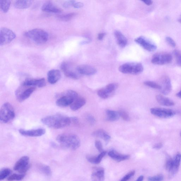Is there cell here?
I'll use <instances>...</instances> for the list:
<instances>
[{"instance_id":"cell-1","label":"cell","mask_w":181,"mask_h":181,"mask_svg":"<svg viewBox=\"0 0 181 181\" xmlns=\"http://www.w3.org/2000/svg\"><path fill=\"white\" fill-rule=\"evenodd\" d=\"M41 122L46 126L56 129L65 128L73 123L72 117L59 114L43 117Z\"/></svg>"},{"instance_id":"cell-2","label":"cell","mask_w":181,"mask_h":181,"mask_svg":"<svg viewBox=\"0 0 181 181\" xmlns=\"http://www.w3.org/2000/svg\"><path fill=\"white\" fill-rule=\"evenodd\" d=\"M56 139L63 147L70 150H76L80 145L79 138L74 134H61L57 136Z\"/></svg>"},{"instance_id":"cell-3","label":"cell","mask_w":181,"mask_h":181,"mask_svg":"<svg viewBox=\"0 0 181 181\" xmlns=\"http://www.w3.org/2000/svg\"><path fill=\"white\" fill-rule=\"evenodd\" d=\"M24 36L38 44L46 43L48 38V33L41 29H34L27 32L24 34Z\"/></svg>"},{"instance_id":"cell-4","label":"cell","mask_w":181,"mask_h":181,"mask_svg":"<svg viewBox=\"0 0 181 181\" xmlns=\"http://www.w3.org/2000/svg\"><path fill=\"white\" fill-rule=\"evenodd\" d=\"M78 97L76 92L72 90H68L60 95L56 101L57 106L61 107L70 106L74 100Z\"/></svg>"},{"instance_id":"cell-5","label":"cell","mask_w":181,"mask_h":181,"mask_svg":"<svg viewBox=\"0 0 181 181\" xmlns=\"http://www.w3.org/2000/svg\"><path fill=\"white\" fill-rule=\"evenodd\" d=\"M15 116L13 106L7 102L2 105L0 112V121L2 123L7 124L11 122Z\"/></svg>"},{"instance_id":"cell-6","label":"cell","mask_w":181,"mask_h":181,"mask_svg":"<svg viewBox=\"0 0 181 181\" xmlns=\"http://www.w3.org/2000/svg\"><path fill=\"white\" fill-rule=\"evenodd\" d=\"M119 70L123 74L136 75L142 72L144 68L141 63H128L120 66Z\"/></svg>"},{"instance_id":"cell-7","label":"cell","mask_w":181,"mask_h":181,"mask_svg":"<svg viewBox=\"0 0 181 181\" xmlns=\"http://www.w3.org/2000/svg\"><path fill=\"white\" fill-rule=\"evenodd\" d=\"M36 89V87L29 86L22 84L15 92L17 100L19 102H23L30 96Z\"/></svg>"},{"instance_id":"cell-8","label":"cell","mask_w":181,"mask_h":181,"mask_svg":"<svg viewBox=\"0 0 181 181\" xmlns=\"http://www.w3.org/2000/svg\"><path fill=\"white\" fill-rule=\"evenodd\" d=\"M30 167L29 158L27 156H23L17 161L14 167V170L19 173L24 174Z\"/></svg>"},{"instance_id":"cell-9","label":"cell","mask_w":181,"mask_h":181,"mask_svg":"<svg viewBox=\"0 0 181 181\" xmlns=\"http://www.w3.org/2000/svg\"><path fill=\"white\" fill-rule=\"evenodd\" d=\"M16 37L15 33L11 29L2 28L0 31V45L7 44L11 42Z\"/></svg>"},{"instance_id":"cell-10","label":"cell","mask_w":181,"mask_h":181,"mask_svg":"<svg viewBox=\"0 0 181 181\" xmlns=\"http://www.w3.org/2000/svg\"><path fill=\"white\" fill-rule=\"evenodd\" d=\"M172 60V56L170 53H157L153 55L151 61L153 64L162 65L170 63Z\"/></svg>"},{"instance_id":"cell-11","label":"cell","mask_w":181,"mask_h":181,"mask_svg":"<svg viewBox=\"0 0 181 181\" xmlns=\"http://www.w3.org/2000/svg\"><path fill=\"white\" fill-rule=\"evenodd\" d=\"M151 113L161 118H169L175 114V112L170 109L154 107L150 109Z\"/></svg>"},{"instance_id":"cell-12","label":"cell","mask_w":181,"mask_h":181,"mask_svg":"<svg viewBox=\"0 0 181 181\" xmlns=\"http://www.w3.org/2000/svg\"><path fill=\"white\" fill-rule=\"evenodd\" d=\"M61 68L67 77L75 80L79 78V73L77 70L75 71L72 66L69 63L66 62L62 63L61 65Z\"/></svg>"},{"instance_id":"cell-13","label":"cell","mask_w":181,"mask_h":181,"mask_svg":"<svg viewBox=\"0 0 181 181\" xmlns=\"http://www.w3.org/2000/svg\"><path fill=\"white\" fill-rule=\"evenodd\" d=\"M135 42L149 52H153L157 48L154 44L143 36H139L135 40Z\"/></svg>"},{"instance_id":"cell-14","label":"cell","mask_w":181,"mask_h":181,"mask_svg":"<svg viewBox=\"0 0 181 181\" xmlns=\"http://www.w3.org/2000/svg\"><path fill=\"white\" fill-rule=\"evenodd\" d=\"M19 133L22 135L30 137H38L43 136L46 133L45 129L38 128L31 130H25L23 129L19 130Z\"/></svg>"},{"instance_id":"cell-15","label":"cell","mask_w":181,"mask_h":181,"mask_svg":"<svg viewBox=\"0 0 181 181\" xmlns=\"http://www.w3.org/2000/svg\"><path fill=\"white\" fill-rule=\"evenodd\" d=\"M161 91L164 95H167L172 90V86L169 77L167 76H163L161 78Z\"/></svg>"},{"instance_id":"cell-16","label":"cell","mask_w":181,"mask_h":181,"mask_svg":"<svg viewBox=\"0 0 181 181\" xmlns=\"http://www.w3.org/2000/svg\"><path fill=\"white\" fill-rule=\"evenodd\" d=\"M77 69L80 74L91 75L97 73L96 68L88 65H80L77 67Z\"/></svg>"},{"instance_id":"cell-17","label":"cell","mask_w":181,"mask_h":181,"mask_svg":"<svg viewBox=\"0 0 181 181\" xmlns=\"http://www.w3.org/2000/svg\"><path fill=\"white\" fill-rule=\"evenodd\" d=\"M61 77V74L59 70L52 69L48 72V81L51 84H54L60 80Z\"/></svg>"},{"instance_id":"cell-18","label":"cell","mask_w":181,"mask_h":181,"mask_svg":"<svg viewBox=\"0 0 181 181\" xmlns=\"http://www.w3.org/2000/svg\"><path fill=\"white\" fill-rule=\"evenodd\" d=\"M23 84L29 86L37 87L40 88L45 87L46 85V82L44 78L27 79L24 81Z\"/></svg>"},{"instance_id":"cell-19","label":"cell","mask_w":181,"mask_h":181,"mask_svg":"<svg viewBox=\"0 0 181 181\" xmlns=\"http://www.w3.org/2000/svg\"><path fill=\"white\" fill-rule=\"evenodd\" d=\"M181 161V154L178 153L173 159V166L172 170L169 173L170 177H173L178 172Z\"/></svg>"},{"instance_id":"cell-20","label":"cell","mask_w":181,"mask_h":181,"mask_svg":"<svg viewBox=\"0 0 181 181\" xmlns=\"http://www.w3.org/2000/svg\"><path fill=\"white\" fill-rule=\"evenodd\" d=\"M41 10L43 11L55 13H61L62 9L54 5L52 2L48 1L46 2L43 6Z\"/></svg>"},{"instance_id":"cell-21","label":"cell","mask_w":181,"mask_h":181,"mask_svg":"<svg viewBox=\"0 0 181 181\" xmlns=\"http://www.w3.org/2000/svg\"><path fill=\"white\" fill-rule=\"evenodd\" d=\"M104 171L102 168H95L91 178L93 181H103L104 179Z\"/></svg>"},{"instance_id":"cell-22","label":"cell","mask_w":181,"mask_h":181,"mask_svg":"<svg viewBox=\"0 0 181 181\" xmlns=\"http://www.w3.org/2000/svg\"><path fill=\"white\" fill-rule=\"evenodd\" d=\"M108 154L112 159L117 162H121V161L128 160L130 157V155L121 154L114 150L110 151Z\"/></svg>"},{"instance_id":"cell-23","label":"cell","mask_w":181,"mask_h":181,"mask_svg":"<svg viewBox=\"0 0 181 181\" xmlns=\"http://www.w3.org/2000/svg\"><path fill=\"white\" fill-rule=\"evenodd\" d=\"M86 104V100L84 98L78 96L70 105V108L73 111H76L81 108Z\"/></svg>"},{"instance_id":"cell-24","label":"cell","mask_w":181,"mask_h":181,"mask_svg":"<svg viewBox=\"0 0 181 181\" xmlns=\"http://www.w3.org/2000/svg\"><path fill=\"white\" fill-rule=\"evenodd\" d=\"M114 35L118 45L121 48L125 47L128 43V40L125 36L118 31H115Z\"/></svg>"},{"instance_id":"cell-25","label":"cell","mask_w":181,"mask_h":181,"mask_svg":"<svg viewBox=\"0 0 181 181\" xmlns=\"http://www.w3.org/2000/svg\"><path fill=\"white\" fill-rule=\"evenodd\" d=\"M34 0H15V6L19 9L28 8L32 4Z\"/></svg>"},{"instance_id":"cell-26","label":"cell","mask_w":181,"mask_h":181,"mask_svg":"<svg viewBox=\"0 0 181 181\" xmlns=\"http://www.w3.org/2000/svg\"><path fill=\"white\" fill-rule=\"evenodd\" d=\"M156 99L158 103L162 106L170 107L174 106L175 104V103L172 100L162 95H157Z\"/></svg>"},{"instance_id":"cell-27","label":"cell","mask_w":181,"mask_h":181,"mask_svg":"<svg viewBox=\"0 0 181 181\" xmlns=\"http://www.w3.org/2000/svg\"><path fill=\"white\" fill-rule=\"evenodd\" d=\"M92 135L96 137L103 139L106 143L108 142L111 138V136L106 131L102 129H99L94 131L92 133Z\"/></svg>"},{"instance_id":"cell-28","label":"cell","mask_w":181,"mask_h":181,"mask_svg":"<svg viewBox=\"0 0 181 181\" xmlns=\"http://www.w3.org/2000/svg\"><path fill=\"white\" fill-rule=\"evenodd\" d=\"M106 151H103L97 156H87L86 159L90 162L98 164L101 162L102 158L106 155Z\"/></svg>"},{"instance_id":"cell-29","label":"cell","mask_w":181,"mask_h":181,"mask_svg":"<svg viewBox=\"0 0 181 181\" xmlns=\"http://www.w3.org/2000/svg\"><path fill=\"white\" fill-rule=\"evenodd\" d=\"M107 120L111 121H115L118 120L120 118V115L119 112L112 111V110H107Z\"/></svg>"},{"instance_id":"cell-30","label":"cell","mask_w":181,"mask_h":181,"mask_svg":"<svg viewBox=\"0 0 181 181\" xmlns=\"http://www.w3.org/2000/svg\"><path fill=\"white\" fill-rule=\"evenodd\" d=\"M37 168L41 173L47 176L52 175V171L49 166L40 163L37 165Z\"/></svg>"},{"instance_id":"cell-31","label":"cell","mask_w":181,"mask_h":181,"mask_svg":"<svg viewBox=\"0 0 181 181\" xmlns=\"http://www.w3.org/2000/svg\"><path fill=\"white\" fill-rule=\"evenodd\" d=\"M11 4L10 0H0V8L4 13H6L8 12Z\"/></svg>"},{"instance_id":"cell-32","label":"cell","mask_w":181,"mask_h":181,"mask_svg":"<svg viewBox=\"0 0 181 181\" xmlns=\"http://www.w3.org/2000/svg\"><path fill=\"white\" fill-rule=\"evenodd\" d=\"M11 173V169L8 168H5L0 171V180L5 179L8 178Z\"/></svg>"},{"instance_id":"cell-33","label":"cell","mask_w":181,"mask_h":181,"mask_svg":"<svg viewBox=\"0 0 181 181\" xmlns=\"http://www.w3.org/2000/svg\"><path fill=\"white\" fill-rule=\"evenodd\" d=\"M76 14L74 13L66 14L58 16L57 18L60 20L64 21H68L72 19L75 16Z\"/></svg>"},{"instance_id":"cell-34","label":"cell","mask_w":181,"mask_h":181,"mask_svg":"<svg viewBox=\"0 0 181 181\" xmlns=\"http://www.w3.org/2000/svg\"><path fill=\"white\" fill-rule=\"evenodd\" d=\"M117 86H118L117 84L114 83H112L107 85L104 88L106 92L111 96L112 93L116 90Z\"/></svg>"},{"instance_id":"cell-35","label":"cell","mask_w":181,"mask_h":181,"mask_svg":"<svg viewBox=\"0 0 181 181\" xmlns=\"http://www.w3.org/2000/svg\"><path fill=\"white\" fill-rule=\"evenodd\" d=\"M24 176H25L24 174H22L19 173V174H14L9 176L7 178V180L8 181L21 180L23 179Z\"/></svg>"},{"instance_id":"cell-36","label":"cell","mask_w":181,"mask_h":181,"mask_svg":"<svg viewBox=\"0 0 181 181\" xmlns=\"http://www.w3.org/2000/svg\"><path fill=\"white\" fill-rule=\"evenodd\" d=\"M173 166V159L171 158L170 156H168L166 159L165 167L166 170L169 173L171 170H172Z\"/></svg>"},{"instance_id":"cell-37","label":"cell","mask_w":181,"mask_h":181,"mask_svg":"<svg viewBox=\"0 0 181 181\" xmlns=\"http://www.w3.org/2000/svg\"><path fill=\"white\" fill-rule=\"evenodd\" d=\"M144 85L156 89H161V85L154 82L151 81H146L144 83Z\"/></svg>"},{"instance_id":"cell-38","label":"cell","mask_w":181,"mask_h":181,"mask_svg":"<svg viewBox=\"0 0 181 181\" xmlns=\"http://www.w3.org/2000/svg\"><path fill=\"white\" fill-rule=\"evenodd\" d=\"M98 96L103 99H107L108 98L110 95L106 92L105 88H102L99 90L97 92Z\"/></svg>"},{"instance_id":"cell-39","label":"cell","mask_w":181,"mask_h":181,"mask_svg":"<svg viewBox=\"0 0 181 181\" xmlns=\"http://www.w3.org/2000/svg\"><path fill=\"white\" fill-rule=\"evenodd\" d=\"M173 54L175 58L176 62L178 65L181 66V52L180 51L175 50L173 51Z\"/></svg>"},{"instance_id":"cell-40","label":"cell","mask_w":181,"mask_h":181,"mask_svg":"<svg viewBox=\"0 0 181 181\" xmlns=\"http://www.w3.org/2000/svg\"><path fill=\"white\" fill-rule=\"evenodd\" d=\"M120 116L125 121H129L130 120L128 115L126 112L124 111H120L118 112Z\"/></svg>"},{"instance_id":"cell-41","label":"cell","mask_w":181,"mask_h":181,"mask_svg":"<svg viewBox=\"0 0 181 181\" xmlns=\"http://www.w3.org/2000/svg\"><path fill=\"white\" fill-rule=\"evenodd\" d=\"M164 177L162 175H157L150 177L148 178V180L150 181H160L163 180Z\"/></svg>"},{"instance_id":"cell-42","label":"cell","mask_w":181,"mask_h":181,"mask_svg":"<svg viewBox=\"0 0 181 181\" xmlns=\"http://www.w3.org/2000/svg\"><path fill=\"white\" fill-rule=\"evenodd\" d=\"M75 2V0H68L63 4V6L65 8H69L73 6Z\"/></svg>"},{"instance_id":"cell-43","label":"cell","mask_w":181,"mask_h":181,"mask_svg":"<svg viewBox=\"0 0 181 181\" xmlns=\"http://www.w3.org/2000/svg\"><path fill=\"white\" fill-rule=\"evenodd\" d=\"M135 171L134 170L131 171V172L128 173V174H127L124 177L122 178L121 180V181H126L128 180L129 179L133 177L135 175Z\"/></svg>"},{"instance_id":"cell-44","label":"cell","mask_w":181,"mask_h":181,"mask_svg":"<svg viewBox=\"0 0 181 181\" xmlns=\"http://www.w3.org/2000/svg\"><path fill=\"white\" fill-rule=\"evenodd\" d=\"M166 41L168 44L172 48H175L176 46V44L175 41L170 37H167L166 38Z\"/></svg>"},{"instance_id":"cell-45","label":"cell","mask_w":181,"mask_h":181,"mask_svg":"<svg viewBox=\"0 0 181 181\" xmlns=\"http://www.w3.org/2000/svg\"><path fill=\"white\" fill-rule=\"evenodd\" d=\"M95 146L100 152H102L103 151V148L102 144L101 141L99 140H97L95 141Z\"/></svg>"},{"instance_id":"cell-46","label":"cell","mask_w":181,"mask_h":181,"mask_svg":"<svg viewBox=\"0 0 181 181\" xmlns=\"http://www.w3.org/2000/svg\"><path fill=\"white\" fill-rule=\"evenodd\" d=\"M86 119L91 124H95V122H96V120H95L94 117L91 116V115H88L86 116Z\"/></svg>"},{"instance_id":"cell-47","label":"cell","mask_w":181,"mask_h":181,"mask_svg":"<svg viewBox=\"0 0 181 181\" xmlns=\"http://www.w3.org/2000/svg\"><path fill=\"white\" fill-rule=\"evenodd\" d=\"M84 6V4L81 2H76L74 4L73 7L74 8L79 9L81 8Z\"/></svg>"},{"instance_id":"cell-48","label":"cell","mask_w":181,"mask_h":181,"mask_svg":"<svg viewBox=\"0 0 181 181\" xmlns=\"http://www.w3.org/2000/svg\"><path fill=\"white\" fill-rule=\"evenodd\" d=\"M163 146V144L162 143H160L155 144L153 146L154 149H159L162 147Z\"/></svg>"},{"instance_id":"cell-49","label":"cell","mask_w":181,"mask_h":181,"mask_svg":"<svg viewBox=\"0 0 181 181\" xmlns=\"http://www.w3.org/2000/svg\"><path fill=\"white\" fill-rule=\"evenodd\" d=\"M148 6H150L153 4L152 0H141Z\"/></svg>"},{"instance_id":"cell-50","label":"cell","mask_w":181,"mask_h":181,"mask_svg":"<svg viewBox=\"0 0 181 181\" xmlns=\"http://www.w3.org/2000/svg\"><path fill=\"white\" fill-rule=\"evenodd\" d=\"M105 35H106V34L105 33H100L99 34L98 36V38L99 40H102L104 37Z\"/></svg>"},{"instance_id":"cell-51","label":"cell","mask_w":181,"mask_h":181,"mask_svg":"<svg viewBox=\"0 0 181 181\" xmlns=\"http://www.w3.org/2000/svg\"><path fill=\"white\" fill-rule=\"evenodd\" d=\"M144 179V176L143 175H141L138 178V179L137 180V181H142Z\"/></svg>"},{"instance_id":"cell-52","label":"cell","mask_w":181,"mask_h":181,"mask_svg":"<svg viewBox=\"0 0 181 181\" xmlns=\"http://www.w3.org/2000/svg\"><path fill=\"white\" fill-rule=\"evenodd\" d=\"M176 96L181 99V90L179 92L176 94Z\"/></svg>"},{"instance_id":"cell-53","label":"cell","mask_w":181,"mask_h":181,"mask_svg":"<svg viewBox=\"0 0 181 181\" xmlns=\"http://www.w3.org/2000/svg\"><path fill=\"white\" fill-rule=\"evenodd\" d=\"M179 21L180 22V23H181V16L180 17V18L179 19Z\"/></svg>"},{"instance_id":"cell-54","label":"cell","mask_w":181,"mask_h":181,"mask_svg":"<svg viewBox=\"0 0 181 181\" xmlns=\"http://www.w3.org/2000/svg\"><path fill=\"white\" fill-rule=\"evenodd\" d=\"M180 135H181V133H180Z\"/></svg>"}]
</instances>
